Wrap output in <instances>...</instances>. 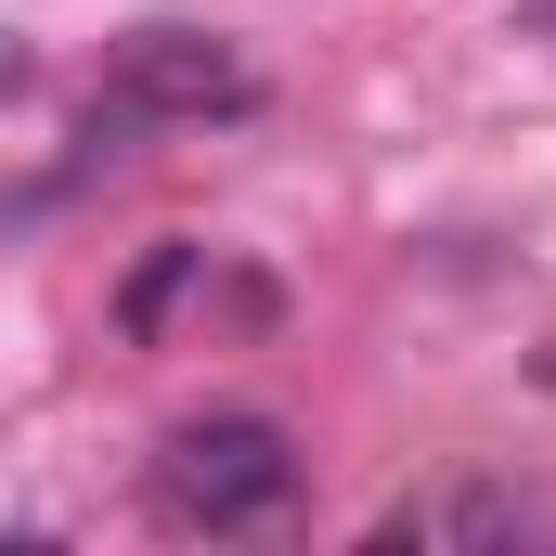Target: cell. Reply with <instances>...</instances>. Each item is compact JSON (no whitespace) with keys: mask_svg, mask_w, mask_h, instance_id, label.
<instances>
[{"mask_svg":"<svg viewBox=\"0 0 556 556\" xmlns=\"http://www.w3.org/2000/svg\"><path fill=\"white\" fill-rule=\"evenodd\" d=\"M0 91H26V39L13 26H0Z\"/></svg>","mask_w":556,"mask_h":556,"instance_id":"cell-4","label":"cell"},{"mask_svg":"<svg viewBox=\"0 0 556 556\" xmlns=\"http://www.w3.org/2000/svg\"><path fill=\"white\" fill-rule=\"evenodd\" d=\"M531 26H544V39H556V0H531Z\"/></svg>","mask_w":556,"mask_h":556,"instance_id":"cell-5","label":"cell"},{"mask_svg":"<svg viewBox=\"0 0 556 556\" xmlns=\"http://www.w3.org/2000/svg\"><path fill=\"white\" fill-rule=\"evenodd\" d=\"M440 531H453V544H531V531H544V505H518V492H466Z\"/></svg>","mask_w":556,"mask_h":556,"instance_id":"cell-3","label":"cell"},{"mask_svg":"<svg viewBox=\"0 0 556 556\" xmlns=\"http://www.w3.org/2000/svg\"><path fill=\"white\" fill-rule=\"evenodd\" d=\"M285 492H298V440L273 415H194L155 453V505L168 531H260Z\"/></svg>","mask_w":556,"mask_h":556,"instance_id":"cell-1","label":"cell"},{"mask_svg":"<svg viewBox=\"0 0 556 556\" xmlns=\"http://www.w3.org/2000/svg\"><path fill=\"white\" fill-rule=\"evenodd\" d=\"M247 104H260V78L207 26H130L117 65H104V117L117 130H207V117H247Z\"/></svg>","mask_w":556,"mask_h":556,"instance_id":"cell-2","label":"cell"}]
</instances>
